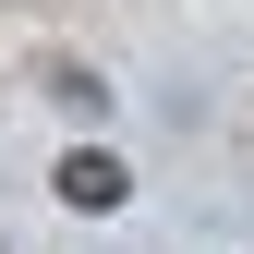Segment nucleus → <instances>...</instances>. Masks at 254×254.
Wrapping results in <instances>:
<instances>
[{
	"label": "nucleus",
	"instance_id": "nucleus-1",
	"mask_svg": "<svg viewBox=\"0 0 254 254\" xmlns=\"http://www.w3.org/2000/svg\"><path fill=\"white\" fill-rule=\"evenodd\" d=\"M121 194H133V182H121V157H109V145H73V157H61V206H85V218H109Z\"/></svg>",
	"mask_w": 254,
	"mask_h": 254
}]
</instances>
